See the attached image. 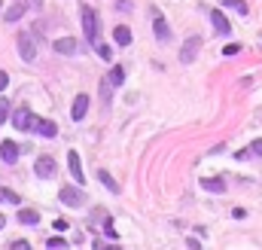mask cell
Segmentation results:
<instances>
[{"mask_svg": "<svg viewBox=\"0 0 262 250\" xmlns=\"http://www.w3.org/2000/svg\"><path fill=\"white\" fill-rule=\"evenodd\" d=\"M79 19H82V31H85V40L89 43H98V15H95V9L92 6H82L79 9Z\"/></svg>", "mask_w": 262, "mask_h": 250, "instance_id": "cell-1", "label": "cell"}, {"mask_svg": "<svg viewBox=\"0 0 262 250\" xmlns=\"http://www.w3.org/2000/svg\"><path fill=\"white\" fill-rule=\"evenodd\" d=\"M28 131H37V134H43V137H58V125H55V122H49V119H40V116H34V113H31Z\"/></svg>", "mask_w": 262, "mask_h": 250, "instance_id": "cell-2", "label": "cell"}, {"mask_svg": "<svg viewBox=\"0 0 262 250\" xmlns=\"http://www.w3.org/2000/svg\"><path fill=\"white\" fill-rule=\"evenodd\" d=\"M19 55H22V61H34V58H37V46H34V37L28 31L19 34Z\"/></svg>", "mask_w": 262, "mask_h": 250, "instance_id": "cell-3", "label": "cell"}, {"mask_svg": "<svg viewBox=\"0 0 262 250\" xmlns=\"http://www.w3.org/2000/svg\"><path fill=\"white\" fill-rule=\"evenodd\" d=\"M34 174H37V177H43V180H46V177H52V174H55V159H52V156H37V162H34Z\"/></svg>", "mask_w": 262, "mask_h": 250, "instance_id": "cell-4", "label": "cell"}, {"mask_svg": "<svg viewBox=\"0 0 262 250\" xmlns=\"http://www.w3.org/2000/svg\"><path fill=\"white\" fill-rule=\"evenodd\" d=\"M198 49H201V37H189L183 43V49H180V61L183 64H192V61H195V55H198Z\"/></svg>", "mask_w": 262, "mask_h": 250, "instance_id": "cell-5", "label": "cell"}, {"mask_svg": "<svg viewBox=\"0 0 262 250\" xmlns=\"http://www.w3.org/2000/svg\"><path fill=\"white\" fill-rule=\"evenodd\" d=\"M58 199H61L67 208H79V205H82V192L74 189V186H61V189H58Z\"/></svg>", "mask_w": 262, "mask_h": 250, "instance_id": "cell-6", "label": "cell"}, {"mask_svg": "<svg viewBox=\"0 0 262 250\" xmlns=\"http://www.w3.org/2000/svg\"><path fill=\"white\" fill-rule=\"evenodd\" d=\"M67 168H71V177H74L76 183H85V177H82V162H79V153H76V150L67 153Z\"/></svg>", "mask_w": 262, "mask_h": 250, "instance_id": "cell-7", "label": "cell"}, {"mask_svg": "<svg viewBox=\"0 0 262 250\" xmlns=\"http://www.w3.org/2000/svg\"><path fill=\"white\" fill-rule=\"evenodd\" d=\"M152 31H155V37H159L162 43H165V40H171V31H168V22H165V15H162L159 9L152 12Z\"/></svg>", "mask_w": 262, "mask_h": 250, "instance_id": "cell-8", "label": "cell"}, {"mask_svg": "<svg viewBox=\"0 0 262 250\" xmlns=\"http://www.w3.org/2000/svg\"><path fill=\"white\" fill-rule=\"evenodd\" d=\"M28 122H31V110H28V107H15V110H12V125L19 131H28Z\"/></svg>", "mask_w": 262, "mask_h": 250, "instance_id": "cell-9", "label": "cell"}, {"mask_svg": "<svg viewBox=\"0 0 262 250\" xmlns=\"http://www.w3.org/2000/svg\"><path fill=\"white\" fill-rule=\"evenodd\" d=\"M0 159H3L6 165H12L15 159H19V144H12V140H3V144H0Z\"/></svg>", "mask_w": 262, "mask_h": 250, "instance_id": "cell-10", "label": "cell"}, {"mask_svg": "<svg viewBox=\"0 0 262 250\" xmlns=\"http://www.w3.org/2000/svg\"><path fill=\"white\" fill-rule=\"evenodd\" d=\"M85 113H89V98H85V95H76V98H74V110H71L74 122H79Z\"/></svg>", "mask_w": 262, "mask_h": 250, "instance_id": "cell-11", "label": "cell"}, {"mask_svg": "<svg viewBox=\"0 0 262 250\" xmlns=\"http://www.w3.org/2000/svg\"><path fill=\"white\" fill-rule=\"evenodd\" d=\"M52 46H55L58 55H74V52H76V40L74 37H61V40H55Z\"/></svg>", "mask_w": 262, "mask_h": 250, "instance_id": "cell-12", "label": "cell"}, {"mask_svg": "<svg viewBox=\"0 0 262 250\" xmlns=\"http://www.w3.org/2000/svg\"><path fill=\"white\" fill-rule=\"evenodd\" d=\"M211 25L217 28V34H229V31H232V28H229V19H225L220 9H214V12H211Z\"/></svg>", "mask_w": 262, "mask_h": 250, "instance_id": "cell-13", "label": "cell"}, {"mask_svg": "<svg viewBox=\"0 0 262 250\" xmlns=\"http://www.w3.org/2000/svg\"><path fill=\"white\" fill-rule=\"evenodd\" d=\"M201 189H207V192H223L225 189V180H223V177H201Z\"/></svg>", "mask_w": 262, "mask_h": 250, "instance_id": "cell-14", "label": "cell"}, {"mask_svg": "<svg viewBox=\"0 0 262 250\" xmlns=\"http://www.w3.org/2000/svg\"><path fill=\"white\" fill-rule=\"evenodd\" d=\"M19 223H25V226H37V223H40V213L34 210V208H22V210H19Z\"/></svg>", "mask_w": 262, "mask_h": 250, "instance_id": "cell-15", "label": "cell"}, {"mask_svg": "<svg viewBox=\"0 0 262 250\" xmlns=\"http://www.w3.org/2000/svg\"><path fill=\"white\" fill-rule=\"evenodd\" d=\"M113 40H116L119 46H128V43H131V28H125V25H119V28L113 31Z\"/></svg>", "mask_w": 262, "mask_h": 250, "instance_id": "cell-16", "label": "cell"}, {"mask_svg": "<svg viewBox=\"0 0 262 250\" xmlns=\"http://www.w3.org/2000/svg\"><path fill=\"white\" fill-rule=\"evenodd\" d=\"M107 83H110V85H113V88H119V85H122V83H125V70H122V67H119V64H116V67H113V70H110V77H107Z\"/></svg>", "mask_w": 262, "mask_h": 250, "instance_id": "cell-17", "label": "cell"}, {"mask_svg": "<svg viewBox=\"0 0 262 250\" xmlns=\"http://www.w3.org/2000/svg\"><path fill=\"white\" fill-rule=\"evenodd\" d=\"M223 6H229V9H235V12H241V15L250 12V6L244 3V0H223Z\"/></svg>", "mask_w": 262, "mask_h": 250, "instance_id": "cell-18", "label": "cell"}, {"mask_svg": "<svg viewBox=\"0 0 262 250\" xmlns=\"http://www.w3.org/2000/svg\"><path fill=\"white\" fill-rule=\"evenodd\" d=\"M98 177H101V183H104V186H107L110 192H119V183L113 180V177H110L107 171H98Z\"/></svg>", "mask_w": 262, "mask_h": 250, "instance_id": "cell-19", "label": "cell"}, {"mask_svg": "<svg viewBox=\"0 0 262 250\" xmlns=\"http://www.w3.org/2000/svg\"><path fill=\"white\" fill-rule=\"evenodd\" d=\"M25 15V3H15L9 12H6V22H15V19H22Z\"/></svg>", "mask_w": 262, "mask_h": 250, "instance_id": "cell-20", "label": "cell"}, {"mask_svg": "<svg viewBox=\"0 0 262 250\" xmlns=\"http://www.w3.org/2000/svg\"><path fill=\"white\" fill-rule=\"evenodd\" d=\"M0 202H9V205H19V195H15V192H9V189H3V186H0Z\"/></svg>", "mask_w": 262, "mask_h": 250, "instance_id": "cell-21", "label": "cell"}, {"mask_svg": "<svg viewBox=\"0 0 262 250\" xmlns=\"http://www.w3.org/2000/svg\"><path fill=\"white\" fill-rule=\"evenodd\" d=\"M9 119V101L6 98H0V125H3Z\"/></svg>", "mask_w": 262, "mask_h": 250, "instance_id": "cell-22", "label": "cell"}, {"mask_svg": "<svg viewBox=\"0 0 262 250\" xmlns=\"http://www.w3.org/2000/svg\"><path fill=\"white\" fill-rule=\"evenodd\" d=\"M95 46H98V55H101V58H104V61H110V58H113V52H110V46H104V43H101V40H98V43H95Z\"/></svg>", "mask_w": 262, "mask_h": 250, "instance_id": "cell-23", "label": "cell"}, {"mask_svg": "<svg viewBox=\"0 0 262 250\" xmlns=\"http://www.w3.org/2000/svg\"><path fill=\"white\" fill-rule=\"evenodd\" d=\"M101 95H104V101H107V104H110V95H113V85H110L107 80H104V83H101Z\"/></svg>", "mask_w": 262, "mask_h": 250, "instance_id": "cell-24", "label": "cell"}, {"mask_svg": "<svg viewBox=\"0 0 262 250\" xmlns=\"http://www.w3.org/2000/svg\"><path fill=\"white\" fill-rule=\"evenodd\" d=\"M46 247H52V250H61V247H67V241H64V238H49V241H46Z\"/></svg>", "mask_w": 262, "mask_h": 250, "instance_id": "cell-25", "label": "cell"}, {"mask_svg": "<svg viewBox=\"0 0 262 250\" xmlns=\"http://www.w3.org/2000/svg\"><path fill=\"white\" fill-rule=\"evenodd\" d=\"M104 235H107V238H119V232L113 229V223H110V220L104 223Z\"/></svg>", "mask_w": 262, "mask_h": 250, "instance_id": "cell-26", "label": "cell"}, {"mask_svg": "<svg viewBox=\"0 0 262 250\" xmlns=\"http://www.w3.org/2000/svg\"><path fill=\"white\" fill-rule=\"evenodd\" d=\"M247 153H253V156H262V137H259V140H253Z\"/></svg>", "mask_w": 262, "mask_h": 250, "instance_id": "cell-27", "label": "cell"}, {"mask_svg": "<svg viewBox=\"0 0 262 250\" xmlns=\"http://www.w3.org/2000/svg\"><path fill=\"white\" fill-rule=\"evenodd\" d=\"M52 226H55V232H67V229H71V223H67V220H55Z\"/></svg>", "mask_w": 262, "mask_h": 250, "instance_id": "cell-28", "label": "cell"}, {"mask_svg": "<svg viewBox=\"0 0 262 250\" xmlns=\"http://www.w3.org/2000/svg\"><path fill=\"white\" fill-rule=\"evenodd\" d=\"M238 52H241V46L232 43V46H225V49H223V55H238Z\"/></svg>", "mask_w": 262, "mask_h": 250, "instance_id": "cell-29", "label": "cell"}, {"mask_svg": "<svg viewBox=\"0 0 262 250\" xmlns=\"http://www.w3.org/2000/svg\"><path fill=\"white\" fill-rule=\"evenodd\" d=\"M6 85H9V74H6V70H0V92H3Z\"/></svg>", "mask_w": 262, "mask_h": 250, "instance_id": "cell-30", "label": "cell"}, {"mask_svg": "<svg viewBox=\"0 0 262 250\" xmlns=\"http://www.w3.org/2000/svg\"><path fill=\"white\" fill-rule=\"evenodd\" d=\"M12 247H19V250H25V247H31V244H28L25 238H19V241H12Z\"/></svg>", "mask_w": 262, "mask_h": 250, "instance_id": "cell-31", "label": "cell"}, {"mask_svg": "<svg viewBox=\"0 0 262 250\" xmlns=\"http://www.w3.org/2000/svg\"><path fill=\"white\" fill-rule=\"evenodd\" d=\"M6 226V217H3V213H0V229H3Z\"/></svg>", "mask_w": 262, "mask_h": 250, "instance_id": "cell-32", "label": "cell"}, {"mask_svg": "<svg viewBox=\"0 0 262 250\" xmlns=\"http://www.w3.org/2000/svg\"><path fill=\"white\" fill-rule=\"evenodd\" d=\"M0 3H3V0H0Z\"/></svg>", "mask_w": 262, "mask_h": 250, "instance_id": "cell-33", "label": "cell"}]
</instances>
